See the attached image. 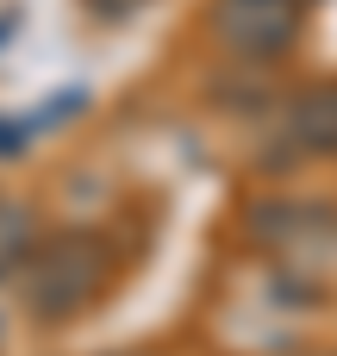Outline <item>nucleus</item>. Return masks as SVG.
<instances>
[{"label": "nucleus", "instance_id": "20e7f679", "mask_svg": "<svg viewBox=\"0 0 337 356\" xmlns=\"http://www.w3.org/2000/svg\"><path fill=\"white\" fill-rule=\"evenodd\" d=\"M288 144L300 156H337V81H319L288 113Z\"/></svg>", "mask_w": 337, "mask_h": 356}, {"label": "nucleus", "instance_id": "f03ea898", "mask_svg": "<svg viewBox=\"0 0 337 356\" xmlns=\"http://www.w3.org/2000/svg\"><path fill=\"white\" fill-rule=\"evenodd\" d=\"M213 31L231 56L244 63H269L300 38V0H219L213 6Z\"/></svg>", "mask_w": 337, "mask_h": 356}, {"label": "nucleus", "instance_id": "423d86ee", "mask_svg": "<svg viewBox=\"0 0 337 356\" xmlns=\"http://www.w3.org/2000/svg\"><path fill=\"white\" fill-rule=\"evenodd\" d=\"M88 6H94V19H131L144 0H88Z\"/></svg>", "mask_w": 337, "mask_h": 356}, {"label": "nucleus", "instance_id": "f257e3e1", "mask_svg": "<svg viewBox=\"0 0 337 356\" xmlns=\"http://www.w3.org/2000/svg\"><path fill=\"white\" fill-rule=\"evenodd\" d=\"M100 288H106V244H100V238H88V232H63V238H44V244L25 250L19 300H25L31 319L63 325V319H75Z\"/></svg>", "mask_w": 337, "mask_h": 356}, {"label": "nucleus", "instance_id": "39448f33", "mask_svg": "<svg viewBox=\"0 0 337 356\" xmlns=\"http://www.w3.org/2000/svg\"><path fill=\"white\" fill-rule=\"evenodd\" d=\"M31 250V213L19 200H0V269H13Z\"/></svg>", "mask_w": 337, "mask_h": 356}, {"label": "nucleus", "instance_id": "7ed1b4c3", "mask_svg": "<svg viewBox=\"0 0 337 356\" xmlns=\"http://www.w3.org/2000/svg\"><path fill=\"white\" fill-rule=\"evenodd\" d=\"M256 232L288 263H337V207L325 200H281L256 219Z\"/></svg>", "mask_w": 337, "mask_h": 356}]
</instances>
